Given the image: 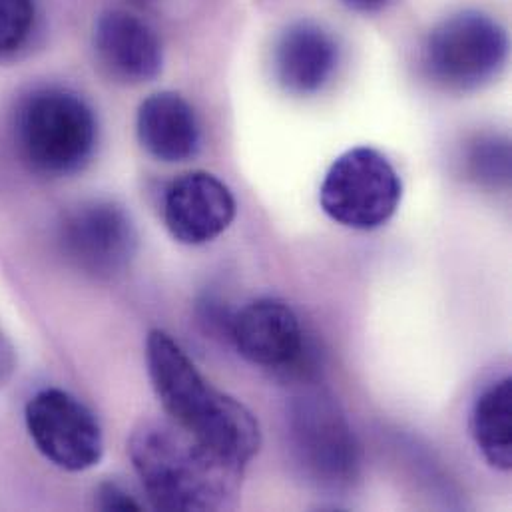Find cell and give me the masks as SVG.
Here are the masks:
<instances>
[{
    "mask_svg": "<svg viewBox=\"0 0 512 512\" xmlns=\"http://www.w3.org/2000/svg\"><path fill=\"white\" fill-rule=\"evenodd\" d=\"M232 339L238 353L252 365L283 379L303 383L313 371V347L297 313L281 299L263 297L248 303L232 319Z\"/></svg>",
    "mask_w": 512,
    "mask_h": 512,
    "instance_id": "obj_9",
    "label": "cell"
},
{
    "mask_svg": "<svg viewBox=\"0 0 512 512\" xmlns=\"http://www.w3.org/2000/svg\"><path fill=\"white\" fill-rule=\"evenodd\" d=\"M60 256L94 279L124 275L138 254V232L124 208L90 200L70 208L56 230Z\"/></svg>",
    "mask_w": 512,
    "mask_h": 512,
    "instance_id": "obj_7",
    "label": "cell"
},
{
    "mask_svg": "<svg viewBox=\"0 0 512 512\" xmlns=\"http://www.w3.org/2000/svg\"><path fill=\"white\" fill-rule=\"evenodd\" d=\"M230 188L208 172L178 178L164 198V222L170 236L184 246H204L220 238L236 218Z\"/></svg>",
    "mask_w": 512,
    "mask_h": 512,
    "instance_id": "obj_11",
    "label": "cell"
},
{
    "mask_svg": "<svg viewBox=\"0 0 512 512\" xmlns=\"http://www.w3.org/2000/svg\"><path fill=\"white\" fill-rule=\"evenodd\" d=\"M12 136L22 164L44 178L80 172L98 142V122L88 102L66 88L28 92L14 110Z\"/></svg>",
    "mask_w": 512,
    "mask_h": 512,
    "instance_id": "obj_3",
    "label": "cell"
},
{
    "mask_svg": "<svg viewBox=\"0 0 512 512\" xmlns=\"http://www.w3.org/2000/svg\"><path fill=\"white\" fill-rule=\"evenodd\" d=\"M509 38L491 16L465 10L439 22L423 48L429 80L449 92H471L491 82L507 62Z\"/></svg>",
    "mask_w": 512,
    "mask_h": 512,
    "instance_id": "obj_5",
    "label": "cell"
},
{
    "mask_svg": "<svg viewBox=\"0 0 512 512\" xmlns=\"http://www.w3.org/2000/svg\"><path fill=\"white\" fill-rule=\"evenodd\" d=\"M128 455L148 503L158 511H220L234 505L244 471L168 417L138 423Z\"/></svg>",
    "mask_w": 512,
    "mask_h": 512,
    "instance_id": "obj_2",
    "label": "cell"
},
{
    "mask_svg": "<svg viewBox=\"0 0 512 512\" xmlns=\"http://www.w3.org/2000/svg\"><path fill=\"white\" fill-rule=\"evenodd\" d=\"M287 443L309 485L325 493H347L361 477L357 435L337 401L315 387H299L287 403Z\"/></svg>",
    "mask_w": 512,
    "mask_h": 512,
    "instance_id": "obj_4",
    "label": "cell"
},
{
    "mask_svg": "<svg viewBox=\"0 0 512 512\" xmlns=\"http://www.w3.org/2000/svg\"><path fill=\"white\" fill-rule=\"evenodd\" d=\"M94 503L100 511L114 512H138L142 511V505L118 483H102L96 489Z\"/></svg>",
    "mask_w": 512,
    "mask_h": 512,
    "instance_id": "obj_17",
    "label": "cell"
},
{
    "mask_svg": "<svg viewBox=\"0 0 512 512\" xmlns=\"http://www.w3.org/2000/svg\"><path fill=\"white\" fill-rule=\"evenodd\" d=\"M92 48L98 68L116 84L138 86L162 72V42L154 28L132 12H102L94 22Z\"/></svg>",
    "mask_w": 512,
    "mask_h": 512,
    "instance_id": "obj_10",
    "label": "cell"
},
{
    "mask_svg": "<svg viewBox=\"0 0 512 512\" xmlns=\"http://www.w3.org/2000/svg\"><path fill=\"white\" fill-rule=\"evenodd\" d=\"M138 2H152V0H138Z\"/></svg>",
    "mask_w": 512,
    "mask_h": 512,
    "instance_id": "obj_19",
    "label": "cell"
},
{
    "mask_svg": "<svg viewBox=\"0 0 512 512\" xmlns=\"http://www.w3.org/2000/svg\"><path fill=\"white\" fill-rule=\"evenodd\" d=\"M347 8L355 12H377L381 10L389 0H341Z\"/></svg>",
    "mask_w": 512,
    "mask_h": 512,
    "instance_id": "obj_18",
    "label": "cell"
},
{
    "mask_svg": "<svg viewBox=\"0 0 512 512\" xmlns=\"http://www.w3.org/2000/svg\"><path fill=\"white\" fill-rule=\"evenodd\" d=\"M467 174L485 188H505L511 182V144L501 136H479L465 156Z\"/></svg>",
    "mask_w": 512,
    "mask_h": 512,
    "instance_id": "obj_15",
    "label": "cell"
},
{
    "mask_svg": "<svg viewBox=\"0 0 512 512\" xmlns=\"http://www.w3.org/2000/svg\"><path fill=\"white\" fill-rule=\"evenodd\" d=\"M471 433L485 461L503 473L512 469V379L489 383L473 403Z\"/></svg>",
    "mask_w": 512,
    "mask_h": 512,
    "instance_id": "obj_14",
    "label": "cell"
},
{
    "mask_svg": "<svg viewBox=\"0 0 512 512\" xmlns=\"http://www.w3.org/2000/svg\"><path fill=\"white\" fill-rule=\"evenodd\" d=\"M26 429L46 461L68 473L96 467L104 455V433L94 411L64 389H42L24 411Z\"/></svg>",
    "mask_w": 512,
    "mask_h": 512,
    "instance_id": "obj_8",
    "label": "cell"
},
{
    "mask_svg": "<svg viewBox=\"0 0 512 512\" xmlns=\"http://www.w3.org/2000/svg\"><path fill=\"white\" fill-rule=\"evenodd\" d=\"M34 0H0V56L16 52L30 36Z\"/></svg>",
    "mask_w": 512,
    "mask_h": 512,
    "instance_id": "obj_16",
    "label": "cell"
},
{
    "mask_svg": "<svg viewBox=\"0 0 512 512\" xmlns=\"http://www.w3.org/2000/svg\"><path fill=\"white\" fill-rule=\"evenodd\" d=\"M339 46L329 30L311 20L289 24L273 48V72L279 86L293 96L321 92L333 78Z\"/></svg>",
    "mask_w": 512,
    "mask_h": 512,
    "instance_id": "obj_12",
    "label": "cell"
},
{
    "mask_svg": "<svg viewBox=\"0 0 512 512\" xmlns=\"http://www.w3.org/2000/svg\"><path fill=\"white\" fill-rule=\"evenodd\" d=\"M403 182L393 164L375 148L359 146L341 154L327 170L319 204L339 226L371 232L399 210Z\"/></svg>",
    "mask_w": 512,
    "mask_h": 512,
    "instance_id": "obj_6",
    "label": "cell"
},
{
    "mask_svg": "<svg viewBox=\"0 0 512 512\" xmlns=\"http://www.w3.org/2000/svg\"><path fill=\"white\" fill-rule=\"evenodd\" d=\"M146 361L166 417L246 473L261 447L256 415L238 399L218 391L178 341L162 329L150 331Z\"/></svg>",
    "mask_w": 512,
    "mask_h": 512,
    "instance_id": "obj_1",
    "label": "cell"
},
{
    "mask_svg": "<svg viewBox=\"0 0 512 512\" xmlns=\"http://www.w3.org/2000/svg\"><path fill=\"white\" fill-rule=\"evenodd\" d=\"M142 148L156 160L178 164L192 160L202 146V130L190 102L176 92L148 96L136 116Z\"/></svg>",
    "mask_w": 512,
    "mask_h": 512,
    "instance_id": "obj_13",
    "label": "cell"
}]
</instances>
